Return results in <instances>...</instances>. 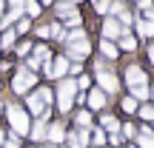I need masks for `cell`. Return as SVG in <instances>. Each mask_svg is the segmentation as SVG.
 <instances>
[{
	"instance_id": "1",
	"label": "cell",
	"mask_w": 154,
	"mask_h": 148,
	"mask_svg": "<svg viewBox=\"0 0 154 148\" xmlns=\"http://www.w3.org/2000/svg\"><path fill=\"white\" fill-rule=\"evenodd\" d=\"M126 83L131 86V97L134 100H143V97H149V86H146V74H143V68H137V66H131L126 71Z\"/></svg>"
},
{
	"instance_id": "2",
	"label": "cell",
	"mask_w": 154,
	"mask_h": 148,
	"mask_svg": "<svg viewBox=\"0 0 154 148\" xmlns=\"http://www.w3.org/2000/svg\"><path fill=\"white\" fill-rule=\"evenodd\" d=\"M6 117H9L14 134H29V114L20 105H6Z\"/></svg>"
},
{
	"instance_id": "3",
	"label": "cell",
	"mask_w": 154,
	"mask_h": 148,
	"mask_svg": "<svg viewBox=\"0 0 154 148\" xmlns=\"http://www.w3.org/2000/svg\"><path fill=\"white\" fill-rule=\"evenodd\" d=\"M26 103H29V111L32 114H43L46 103H51V91L49 88H37L32 97H26Z\"/></svg>"
},
{
	"instance_id": "4",
	"label": "cell",
	"mask_w": 154,
	"mask_h": 148,
	"mask_svg": "<svg viewBox=\"0 0 154 148\" xmlns=\"http://www.w3.org/2000/svg\"><path fill=\"white\" fill-rule=\"evenodd\" d=\"M74 91H77V86H74V80H63L60 83V91H57V105H60V111H69L72 108V97H74Z\"/></svg>"
},
{
	"instance_id": "5",
	"label": "cell",
	"mask_w": 154,
	"mask_h": 148,
	"mask_svg": "<svg viewBox=\"0 0 154 148\" xmlns=\"http://www.w3.org/2000/svg\"><path fill=\"white\" fill-rule=\"evenodd\" d=\"M34 83H37V74H32V71L26 68V71H17V74H14V80H11V88H14L17 94H26L29 88L34 86Z\"/></svg>"
},
{
	"instance_id": "6",
	"label": "cell",
	"mask_w": 154,
	"mask_h": 148,
	"mask_svg": "<svg viewBox=\"0 0 154 148\" xmlns=\"http://www.w3.org/2000/svg\"><path fill=\"white\" fill-rule=\"evenodd\" d=\"M97 83H100V91H109V94H114L117 88H120L117 77L111 74L109 68H100V71H97Z\"/></svg>"
},
{
	"instance_id": "7",
	"label": "cell",
	"mask_w": 154,
	"mask_h": 148,
	"mask_svg": "<svg viewBox=\"0 0 154 148\" xmlns=\"http://www.w3.org/2000/svg\"><path fill=\"white\" fill-rule=\"evenodd\" d=\"M137 32L143 34V37H154V6L146 9V14L137 20Z\"/></svg>"
},
{
	"instance_id": "8",
	"label": "cell",
	"mask_w": 154,
	"mask_h": 148,
	"mask_svg": "<svg viewBox=\"0 0 154 148\" xmlns=\"http://www.w3.org/2000/svg\"><path fill=\"white\" fill-rule=\"evenodd\" d=\"M88 51H91V49H88V43H86V37H83V40H72V43H69V54H72V57H74L77 63H80L83 57L88 54Z\"/></svg>"
},
{
	"instance_id": "9",
	"label": "cell",
	"mask_w": 154,
	"mask_h": 148,
	"mask_svg": "<svg viewBox=\"0 0 154 148\" xmlns=\"http://www.w3.org/2000/svg\"><path fill=\"white\" fill-rule=\"evenodd\" d=\"M128 29H120V23L114 20V17H109V20L103 23V34H106V40H111V37H120V34H126Z\"/></svg>"
},
{
	"instance_id": "10",
	"label": "cell",
	"mask_w": 154,
	"mask_h": 148,
	"mask_svg": "<svg viewBox=\"0 0 154 148\" xmlns=\"http://www.w3.org/2000/svg\"><path fill=\"white\" fill-rule=\"evenodd\" d=\"M20 17H23V0H14V3H11V11L3 17V29H6V26H11L14 20H20Z\"/></svg>"
},
{
	"instance_id": "11",
	"label": "cell",
	"mask_w": 154,
	"mask_h": 148,
	"mask_svg": "<svg viewBox=\"0 0 154 148\" xmlns=\"http://www.w3.org/2000/svg\"><path fill=\"white\" fill-rule=\"evenodd\" d=\"M46 120H49V114H40V117H37V122L29 128L32 140H43V137H46Z\"/></svg>"
},
{
	"instance_id": "12",
	"label": "cell",
	"mask_w": 154,
	"mask_h": 148,
	"mask_svg": "<svg viewBox=\"0 0 154 148\" xmlns=\"http://www.w3.org/2000/svg\"><path fill=\"white\" fill-rule=\"evenodd\" d=\"M88 143V131L83 128V131H77V134H69V148H86Z\"/></svg>"
},
{
	"instance_id": "13",
	"label": "cell",
	"mask_w": 154,
	"mask_h": 148,
	"mask_svg": "<svg viewBox=\"0 0 154 148\" xmlns=\"http://www.w3.org/2000/svg\"><path fill=\"white\" fill-rule=\"evenodd\" d=\"M66 71H69V60H66V57H57V60L51 63V74L49 77H63Z\"/></svg>"
},
{
	"instance_id": "14",
	"label": "cell",
	"mask_w": 154,
	"mask_h": 148,
	"mask_svg": "<svg viewBox=\"0 0 154 148\" xmlns=\"http://www.w3.org/2000/svg\"><path fill=\"white\" fill-rule=\"evenodd\" d=\"M88 105H91V108H103V105H106V91L94 88V91L88 94Z\"/></svg>"
},
{
	"instance_id": "15",
	"label": "cell",
	"mask_w": 154,
	"mask_h": 148,
	"mask_svg": "<svg viewBox=\"0 0 154 148\" xmlns=\"http://www.w3.org/2000/svg\"><path fill=\"white\" fill-rule=\"evenodd\" d=\"M137 143H140V148H154V134L146 125L140 128V140H137Z\"/></svg>"
},
{
	"instance_id": "16",
	"label": "cell",
	"mask_w": 154,
	"mask_h": 148,
	"mask_svg": "<svg viewBox=\"0 0 154 148\" xmlns=\"http://www.w3.org/2000/svg\"><path fill=\"white\" fill-rule=\"evenodd\" d=\"M63 137H66V128H63V122H54V125L49 128V140H51V143H60Z\"/></svg>"
},
{
	"instance_id": "17",
	"label": "cell",
	"mask_w": 154,
	"mask_h": 148,
	"mask_svg": "<svg viewBox=\"0 0 154 148\" xmlns=\"http://www.w3.org/2000/svg\"><path fill=\"white\" fill-rule=\"evenodd\" d=\"M23 11H26L29 17H37L40 14V3H34V0H23Z\"/></svg>"
},
{
	"instance_id": "18",
	"label": "cell",
	"mask_w": 154,
	"mask_h": 148,
	"mask_svg": "<svg viewBox=\"0 0 154 148\" xmlns=\"http://www.w3.org/2000/svg\"><path fill=\"white\" fill-rule=\"evenodd\" d=\"M100 51H103L106 57H117V49H114L111 40H103V43H100Z\"/></svg>"
},
{
	"instance_id": "19",
	"label": "cell",
	"mask_w": 154,
	"mask_h": 148,
	"mask_svg": "<svg viewBox=\"0 0 154 148\" xmlns=\"http://www.w3.org/2000/svg\"><path fill=\"white\" fill-rule=\"evenodd\" d=\"M103 125H106V128H109V131H111V134H114V131H117V128H120V122H117V117H111V114H106V117H103Z\"/></svg>"
},
{
	"instance_id": "20",
	"label": "cell",
	"mask_w": 154,
	"mask_h": 148,
	"mask_svg": "<svg viewBox=\"0 0 154 148\" xmlns=\"http://www.w3.org/2000/svg\"><path fill=\"white\" fill-rule=\"evenodd\" d=\"M120 46H123L126 51H131L134 46H137V40H134V37H128V32H126V34H120Z\"/></svg>"
},
{
	"instance_id": "21",
	"label": "cell",
	"mask_w": 154,
	"mask_h": 148,
	"mask_svg": "<svg viewBox=\"0 0 154 148\" xmlns=\"http://www.w3.org/2000/svg\"><path fill=\"white\" fill-rule=\"evenodd\" d=\"M0 46H3V49H9V46H14V32H6L3 37H0Z\"/></svg>"
},
{
	"instance_id": "22",
	"label": "cell",
	"mask_w": 154,
	"mask_h": 148,
	"mask_svg": "<svg viewBox=\"0 0 154 148\" xmlns=\"http://www.w3.org/2000/svg\"><path fill=\"white\" fill-rule=\"evenodd\" d=\"M123 111H137V100L134 97H123Z\"/></svg>"
},
{
	"instance_id": "23",
	"label": "cell",
	"mask_w": 154,
	"mask_h": 148,
	"mask_svg": "<svg viewBox=\"0 0 154 148\" xmlns=\"http://www.w3.org/2000/svg\"><path fill=\"white\" fill-rule=\"evenodd\" d=\"M88 122H91V117H88V111H80V114H77V125L88 128Z\"/></svg>"
},
{
	"instance_id": "24",
	"label": "cell",
	"mask_w": 154,
	"mask_h": 148,
	"mask_svg": "<svg viewBox=\"0 0 154 148\" xmlns=\"http://www.w3.org/2000/svg\"><path fill=\"white\" fill-rule=\"evenodd\" d=\"M34 57H37L40 63H46V57H49V49H46V46H37V49H34Z\"/></svg>"
},
{
	"instance_id": "25",
	"label": "cell",
	"mask_w": 154,
	"mask_h": 148,
	"mask_svg": "<svg viewBox=\"0 0 154 148\" xmlns=\"http://www.w3.org/2000/svg\"><path fill=\"white\" fill-rule=\"evenodd\" d=\"M29 29H32V26H29V20H26V17H20V20H17V29H14V34H23V32H29Z\"/></svg>"
},
{
	"instance_id": "26",
	"label": "cell",
	"mask_w": 154,
	"mask_h": 148,
	"mask_svg": "<svg viewBox=\"0 0 154 148\" xmlns=\"http://www.w3.org/2000/svg\"><path fill=\"white\" fill-rule=\"evenodd\" d=\"M140 117H143V120H154V105H143V108H140Z\"/></svg>"
},
{
	"instance_id": "27",
	"label": "cell",
	"mask_w": 154,
	"mask_h": 148,
	"mask_svg": "<svg viewBox=\"0 0 154 148\" xmlns=\"http://www.w3.org/2000/svg\"><path fill=\"white\" fill-rule=\"evenodd\" d=\"M94 9H97L100 14H106V11L111 9V0H97V6H94Z\"/></svg>"
},
{
	"instance_id": "28",
	"label": "cell",
	"mask_w": 154,
	"mask_h": 148,
	"mask_svg": "<svg viewBox=\"0 0 154 148\" xmlns=\"http://www.w3.org/2000/svg\"><path fill=\"white\" fill-rule=\"evenodd\" d=\"M80 20H83V17H80V11H74V14H69V17H66V23H69L72 29H74V26H80Z\"/></svg>"
},
{
	"instance_id": "29",
	"label": "cell",
	"mask_w": 154,
	"mask_h": 148,
	"mask_svg": "<svg viewBox=\"0 0 154 148\" xmlns=\"http://www.w3.org/2000/svg\"><path fill=\"white\" fill-rule=\"evenodd\" d=\"M83 37H86V34H83V29H74V32L69 34V43H72V40H83Z\"/></svg>"
},
{
	"instance_id": "30",
	"label": "cell",
	"mask_w": 154,
	"mask_h": 148,
	"mask_svg": "<svg viewBox=\"0 0 154 148\" xmlns=\"http://www.w3.org/2000/svg\"><path fill=\"white\" fill-rule=\"evenodd\" d=\"M103 143H106V134H103V131H94V145H97V148H100V145H103Z\"/></svg>"
},
{
	"instance_id": "31",
	"label": "cell",
	"mask_w": 154,
	"mask_h": 148,
	"mask_svg": "<svg viewBox=\"0 0 154 148\" xmlns=\"http://www.w3.org/2000/svg\"><path fill=\"white\" fill-rule=\"evenodd\" d=\"M3 145H6V148H20V143H17V137H9V140H3Z\"/></svg>"
},
{
	"instance_id": "32",
	"label": "cell",
	"mask_w": 154,
	"mask_h": 148,
	"mask_svg": "<svg viewBox=\"0 0 154 148\" xmlns=\"http://www.w3.org/2000/svg\"><path fill=\"white\" fill-rule=\"evenodd\" d=\"M37 34H40V37H51V26H40Z\"/></svg>"
},
{
	"instance_id": "33",
	"label": "cell",
	"mask_w": 154,
	"mask_h": 148,
	"mask_svg": "<svg viewBox=\"0 0 154 148\" xmlns=\"http://www.w3.org/2000/svg\"><path fill=\"white\" fill-rule=\"evenodd\" d=\"M29 51H32V46H29V43H20V46H17V54H29Z\"/></svg>"
},
{
	"instance_id": "34",
	"label": "cell",
	"mask_w": 154,
	"mask_h": 148,
	"mask_svg": "<svg viewBox=\"0 0 154 148\" xmlns=\"http://www.w3.org/2000/svg\"><path fill=\"white\" fill-rule=\"evenodd\" d=\"M40 66H43V63H40L37 57H29V68H40Z\"/></svg>"
},
{
	"instance_id": "35",
	"label": "cell",
	"mask_w": 154,
	"mask_h": 148,
	"mask_svg": "<svg viewBox=\"0 0 154 148\" xmlns=\"http://www.w3.org/2000/svg\"><path fill=\"white\" fill-rule=\"evenodd\" d=\"M137 3L143 6V11H146V9H151V0H137Z\"/></svg>"
},
{
	"instance_id": "36",
	"label": "cell",
	"mask_w": 154,
	"mask_h": 148,
	"mask_svg": "<svg viewBox=\"0 0 154 148\" xmlns=\"http://www.w3.org/2000/svg\"><path fill=\"white\" fill-rule=\"evenodd\" d=\"M149 57H151V63H154V46H151V49H149Z\"/></svg>"
},
{
	"instance_id": "37",
	"label": "cell",
	"mask_w": 154,
	"mask_h": 148,
	"mask_svg": "<svg viewBox=\"0 0 154 148\" xmlns=\"http://www.w3.org/2000/svg\"><path fill=\"white\" fill-rule=\"evenodd\" d=\"M149 94H151V97H154V88H151V91H149Z\"/></svg>"
},
{
	"instance_id": "38",
	"label": "cell",
	"mask_w": 154,
	"mask_h": 148,
	"mask_svg": "<svg viewBox=\"0 0 154 148\" xmlns=\"http://www.w3.org/2000/svg\"><path fill=\"white\" fill-rule=\"evenodd\" d=\"M63 3H72V0H63Z\"/></svg>"
},
{
	"instance_id": "39",
	"label": "cell",
	"mask_w": 154,
	"mask_h": 148,
	"mask_svg": "<svg viewBox=\"0 0 154 148\" xmlns=\"http://www.w3.org/2000/svg\"><path fill=\"white\" fill-rule=\"evenodd\" d=\"M43 3H51V0H43Z\"/></svg>"
},
{
	"instance_id": "40",
	"label": "cell",
	"mask_w": 154,
	"mask_h": 148,
	"mask_svg": "<svg viewBox=\"0 0 154 148\" xmlns=\"http://www.w3.org/2000/svg\"><path fill=\"white\" fill-rule=\"evenodd\" d=\"M0 108H3V103H0Z\"/></svg>"
},
{
	"instance_id": "41",
	"label": "cell",
	"mask_w": 154,
	"mask_h": 148,
	"mask_svg": "<svg viewBox=\"0 0 154 148\" xmlns=\"http://www.w3.org/2000/svg\"><path fill=\"white\" fill-rule=\"evenodd\" d=\"M131 148H137V145H131Z\"/></svg>"
}]
</instances>
